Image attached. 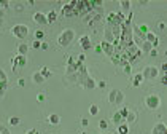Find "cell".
Returning <instances> with one entry per match:
<instances>
[{"label":"cell","mask_w":167,"mask_h":134,"mask_svg":"<svg viewBox=\"0 0 167 134\" xmlns=\"http://www.w3.org/2000/svg\"><path fill=\"white\" fill-rule=\"evenodd\" d=\"M161 72H164V75H167V64H165V62L161 66Z\"/></svg>","instance_id":"obj_47"},{"label":"cell","mask_w":167,"mask_h":134,"mask_svg":"<svg viewBox=\"0 0 167 134\" xmlns=\"http://www.w3.org/2000/svg\"><path fill=\"white\" fill-rule=\"evenodd\" d=\"M142 81H143L142 74H137V75H134V80H132V86H134V88H138V86L142 85Z\"/></svg>","instance_id":"obj_19"},{"label":"cell","mask_w":167,"mask_h":134,"mask_svg":"<svg viewBox=\"0 0 167 134\" xmlns=\"http://www.w3.org/2000/svg\"><path fill=\"white\" fill-rule=\"evenodd\" d=\"M161 83H162V85H167V75H164L162 78H161Z\"/></svg>","instance_id":"obj_51"},{"label":"cell","mask_w":167,"mask_h":134,"mask_svg":"<svg viewBox=\"0 0 167 134\" xmlns=\"http://www.w3.org/2000/svg\"><path fill=\"white\" fill-rule=\"evenodd\" d=\"M85 58H86L85 54H80V56H78V59H76V61H78V62H81V64H83V62H85Z\"/></svg>","instance_id":"obj_48"},{"label":"cell","mask_w":167,"mask_h":134,"mask_svg":"<svg viewBox=\"0 0 167 134\" xmlns=\"http://www.w3.org/2000/svg\"><path fill=\"white\" fill-rule=\"evenodd\" d=\"M24 85H26V80H24V78H19V80H18V86H21V88H23Z\"/></svg>","instance_id":"obj_46"},{"label":"cell","mask_w":167,"mask_h":134,"mask_svg":"<svg viewBox=\"0 0 167 134\" xmlns=\"http://www.w3.org/2000/svg\"><path fill=\"white\" fill-rule=\"evenodd\" d=\"M129 132V128H127V125H120L118 126V134H127Z\"/></svg>","instance_id":"obj_28"},{"label":"cell","mask_w":167,"mask_h":134,"mask_svg":"<svg viewBox=\"0 0 167 134\" xmlns=\"http://www.w3.org/2000/svg\"><path fill=\"white\" fill-rule=\"evenodd\" d=\"M27 64V59H26V56H15V58L11 59V69H13V72H18V69L19 67H26Z\"/></svg>","instance_id":"obj_8"},{"label":"cell","mask_w":167,"mask_h":134,"mask_svg":"<svg viewBox=\"0 0 167 134\" xmlns=\"http://www.w3.org/2000/svg\"><path fill=\"white\" fill-rule=\"evenodd\" d=\"M153 134H167V126L164 123H158L153 128Z\"/></svg>","instance_id":"obj_16"},{"label":"cell","mask_w":167,"mask_h":134,"mask_svg":"<svg viewBox=\"0 0 167 134\" xmlns=\"http://www.w3.org/2000/svg\"><path fill=\"white\" fill-rule=\"evenodd\" d=\"M148 54L151 56V58H155V56H158V51H156V48H153V50H151Z\"/></svg>","instance_id":"obj_45"},{"label":"cell","mask_w":167,"mask_h":134,"mask_svg":"<svg viewBox=\"0 0 167 134\" xmlns=\"http://www.w3.org/2000/svg\"><path fill=\"white\" fill-rule=\"evenodd\" d=\"M158 75H159V70H158V67H155V66H147V67L143 69V72H142L143 80H145V78H147V80H155Z\"/></svg>","instance_id":"obj_6"},{"label":"cell","mask_w":167,"mask_h":134,"mask_svg":"<svg viewBox=\"0 0 167 134\" xmlns=\"http://www.w3.org/2000/svg\"><path fill=\"white\" fill-rule=\"evenodd\" d=\"M80 43H81V48H83V51H88L89 48H91V38H89V35H83V37L80 38Z\"/></svg>","instance_id":"obj_13"},{"label":"cell","mask_w":167,"mask_h":134,"mask_svg":"<svg viewBox=\"0 0 167 134\" xmlns=\"http://www.w3.org/2000/svg\"><path fill=\"white\" fill-rule=\"evenodd\" d=\"M56 19H57V13H56L54 10H51V11L46 15V21H48V23H54Z\"/></svg>","instance_id":"obj_25"},{"label":"cell","mask_w":167,"mask_h":134,"mask_svg":"<svg viewBox=\"0 0 167 134\" xmlns=\"http://www.w3.org/2000/svg\"><path fill=\"white\" fill-rule=\"evenodd\" d=\"M118 112H120V115H121L123 118H126V115H127V112H129V109H127V107H123V109H120V110H118Z\"/></svg>","instance_id":"obj_37"},{"label":"cell","mask_w":167,"mask_h":134,"mask_svg":"<svg viewBox=\"0 0 167 134\" xmlns=\"http://www.w3.org/2000/svg\"><path fill=\"white\" fill-rule=\"evenodd\" d=\"M40 74L43 75V78H48V77H51V70L48 69V67H41V70H40Z\"/></svg>","instance_id":"obj_29"},{"label":"cell","mask_w":167,"mask_h":134,"mask_svg":"<svg viewBox=\"0 0 167 134\" xmlns=\"http://www.w3.org/2000/svg\"><path fill=\"white\" fill-rule=\"evenodd\" d=\"M111 58V62H113L115 66H123V61H121V53H113L110 56Z\"/></svg>","instance_id":"obj_17"},{"label":"cell","mask_w":167,"mask_h":134,"mask_svg":"<svg viewBox=\"0 0 167 134\" xmlns=\"http://www.w3.org/2000/svg\"><path fill=\"white\" fill-rule=\"evenodd\" d=\"M8 123H10L11 126H18V125L21 123V120H19L18 117H10V118H8Z\"/></svg>","instance_id":"obj_30"},{"label":"cell","mask_w":167,"mask_h":134,"mask_svg":"<svg viewBox=\"0 0 167 134\" xmlns=\"http://www.w3.org/2000/svg\"><path fill=\"white\" fill-rule=\"evenodd\" d=\"M102 134H110V132H102Z\"/></svg>","instance_id":"obj_55"},{"label":"cell","mask_w":167,"mask_h":134,"mask_svg":"<svg viewBox=\"0 0 167 134\" xmlns=\"http://www.w3.org/2000/svg\"><path fill=\"white\" fill-rule=\"evenodd\" d=\"M40 46H41V42H38V40H35V42L32 43V48H35V50H38Z\"/></svg>","instance_id":"obj_41"},{"label":"cell","mask_w":167,"mask_h":134,"mask_svg":"<svg viewBox=\"0 0 167 134\" xmlns=\"http://www.w3.org/2000/svg\"><path fill=\"white\" fill-rule=\"evenodd\" d=\"M130 64H129V62H126V64H123V72L124 74H126V75H130Z\"/></svg>","instance_id":"obj_34"},{"label":"cell","mask_w":167,"mask_h":134,"mask_svg":"<svg viewBox=\"0 0 167 134\" xmlns=\"http://www.w3.org/2000/svg\"><path fill=\"white\" fill-rule=\"evenodd\" d=\"M158 29H159V31H165V23H164V21L158 23Z\"/></svg>","instance_id":"obj_40"},{"label":"cell","mask_w":167,"mask_h":134,"mask_svg":"<svg viewBox=\"0 0 167 134\" xmlns=\"http://www.w3.org/2000/svg\"><path fill=\"white\" fill-rule=\"evenodd\" d=\"M26 134H40V132H38L37 129H29V131H27Z\"/></svg>","instance_id":"obj_49"},{"label":"cell","mask_w":167,"mask_h":134,"mask_svg":"<svg viewBox=\"0 0 167 134\" xmlns=\"http://www.w3.org/2000/svg\"><path fill=\"white\" fill-rule=\"evenodd\" d=\"M45 97H46V96H45L43 93H40V94H37V101L41 102V101H45Z\"/></svg>","instance_id":"obj_43"},{"label":"cell","mask_w":167,"mask_h":134,"mask_svg":"<svg viewBox=\"0 0 167 134\" xmlns=\"http://www.w3.org/2000/svg\"><path fill=\"white\" fill-rule=\"evenodd\" d=\"M2 18H3V10L0 8V19H2Z\"/></svg>","instance_id":"obj_53"},{"label":"cell","mask_w":167,"mask_h":134,"mask_svg":"<svg viewBox=\"0 0 167 134\" xmlns=\"http://www.w3.org/2000/svg\"><path fill=\"white\" fill-rule=\"evenodd\" d=\"M27 51H29V45H27V43H19L18 45V53L21 56H26Z\"/></svg>","instance_id":"obj_20"},{"label":"cell","mask_w":167,"mask_h":134,"mask_svg":"<svg viewBox=\"0 0 167 134\" xmlns=\"http://www.w3.org/2000/svg\"><path fill=\"white\" fill-rule=\"evenodd\" d=\"M0 134H10V131L6 129L5 126H2V125H0Z\"/></svg>","instance_id":"obj_42"},{"label":"cell","mask_w":167,"mask_h":134,"mask_svg":"<svg viewBox=\"0 0 167 134\" xmlns=\"http://www.w3.org/2000/svg\"><path fill=\"white\" fill-rule=\"evenodd\" d=\"M8 2H0V8H2V10H5V8H8Z\"/></svg>","instance_id":"obj_44"},{"label":"cell","mask_w":167,"mask_h":134,"mask_svg":"<svg viewBox=\"0 0 167 134\" xmlns=\"http://www.w3.org/2000/svg\"><path fill=\"white\" fill-rule=\"evenodd\" d=\"M113 35H111V32H110V27H107L105 29V42H108V43H113Z\"/></svg>","instance_id":"obj_27"},{"label":"cell","mask_w":167,"mask_h":134,"mask_svg":"<svg viewBox=\"0 0 167 134\" xmlns=\"http://www.w3.org/2000/svg\"><path fill=\"white\" fill-rule=\"evenodd\" d=\"M120 5H121L123 11H126V10H129V8H130V2H129V0H121Z\"/></svg>","instance_id":"obj_31"},{"label":"cell","mask_w":167,"mask_h":134,"mask_svg":"<svg viewBox=\"0 0 167 134\" xmlns=\"http://www.w3.org/2000/svg\"><path fill=\"white\" fill-rule=\"evenodd\" d=\"M6 86H8V77H6V74H5L3 69H0V99L5 96Z\"/></svg>","instance_id":"obj_9"},{"label":"cell","mask_w":167,"mask_h":134,"mask_svg":"<svg viewBox=\"0 0 167 134\" xmlns=\"http://www.w3.org/2000/svg\"><path fill=\"white\" fill-rule=\"evenodd\" d=\"M124 15L123 13H110V15L107 16V24H108V27L110 26H121L123 23H124Z\"/></svg>","instance_id":"obj_5"},{"label":"cell","mask_w":167,"mask_h":134,"mask_svg":"<svg viewBox=\"0 0 167 134\" xmlns=\"http://www.w3.org/2000/svg\"><path fill=\"white\" fill-rule=\"evenodd\" d=\"M73 38H75V32H73L72 29H65V31L57 37V43H59L61 46H68V45L73 42Z\"/></svg>","instance_id":"obj_1"},{"label":"cell","mask_w":167,"mask_h":134,"mask_svg":"<svg viewBox=\"0 0 167 134\" xmlns=\"http://www.w3.org/2000/svg\"><path fill=\"white\" fill-rule=\"evenodd\" d=\"M15 10L16 11H23L24 10V5L23 3H15Z\"/></svg>","instance_id":"obj_39"},{"label":"cell","mask_w":167,"mask_h":134,"mask_svg":"<svg viewBox=\"0 0 167 134\" xmlns=\"http://www.w3.org/2000/svg\"><path fill=\"white\" fill-rule=\"evenodd\" d=\"M3 27V19H0V29Z\"/></svg>","instance_id":"obj_54"},{"label":"cell","mask_w":167,"mask_h":134,"mask_svg":"<svg viewBox=\"0 0 167 134\" xmlns=\"http://www.w3.org/2000/svg\"><path fill=\"white\" fill-rule=\"evenodd\" d=\"M123 120H124V118L120 115V112H115L113 117H111V121L116 123V125H121V123H123Z\"/></svg>","instance_id":"obj_24"},{"label":"cell","mask_w":167,"mask_h":134,"mask_svg":"<svg viewBox=\"0 0 167 134\" xmlns=\"http://www.w3.org/2000/svg\"><path fill=\"white\" fill-rule=\"evenodd\" d=\"M138 48H140V51H142V53H150V51L153 50L151 43H150V42H147V40H145V42H142V45L138 46Z\"/></svg>","instance_id":"obj_18"},{"label":"cell","mask_w":167,"mask_h":134,"mask_svg":"<svg viewBox=\"0 0 167 134\" xmlns=\"http://www.w3.org/2000/svg\"><path fill=\"white\" fill-rule=\"evenodd\" d=\"M89 114H91V115H97V114H99V107H97L96 104L89 105Z\"/></svg>","instance_id":"obj_32"},{"label":"cell","mask_w":167,"mask_h":134,"mask_svg":"<svg viewBox=\"0 0 167 134\" xmlns=\"http://www.w3.org/2000/svg\"><path fill=\"white\" fill-rule=\"evenodd\" d=\"M102 13L103 11H91V13H88L86 18H85V24L89 26V27H94L96 24H99L102 21Z\"/></svg>","instance_id":"obj_4"},{"label":"cell","mask_w":167,"mask_h":134,"mask_svg":"<svg viewBox=\"0 0 167 134\" xmlns=\"http://www.w3.org/2000/svg\"><path fill=\"white\" fill-rule=\"evenodd\" d=\"M40 48H41V50H48V43H41Z\"/></svg>","instance_id":"obj_52"},{"label":"cell","mask_w":167,"mask_h":134,"mask_svg":"<svg viewBox=\"0 0 167 134\" xmlns=\"http://www.w3.org/2000/svg\"><path fill=\"white\" fill-rule=\"evenodd\" d=\"M33 35H35V38L40 42L41 38H43V35H45V32L43 31H35V34H33Z\"/></svg>","instance_id":"obj_36"},{"label":"cell","mask_w":167,"mask_h":134,"mask_svg":"<svg viewBox=\"0 0 167 134\" xmlns=\"http://www.w3.org/2000/svg\"><path fill=\"white\" fill-rule=\"evenodd\" d=\"M105 86H107V81H105V80H102V81H97V83H96V88H100V89H103Z\"/></svg>","instance_id":"obj_38"},{"label":"cell","mask_w":167,"mask_h":134,"mask_svg":"<svg viewBox=\"0 0 167 134\" xmlns=\"http://www.w3.org/2000/svg\"><path fill=\"white\" fill-rule=\"evenodd\" d=\"M145 40H147V42H150L153 48H156V46L159 45V38L156 37L155 34H151V32H147V35H145Z\"/></svg>","instance_id":"obj_14"},{"label":"cell","mask_w":167,"mask_h":134,"mask_svg":"<svg viewBox=\"0 0 167 134\" xmlns=\"http://www.w3.org/2000/svg\"><path fill=\"white\" fill-rule=\"evenodd\" d=\"M145 104H147V107L151 109V110H156L159 107V104H161V99H159L158 94H150L145 97Z\"/></svg>","instance_id":"obj_7"},{"label":"cell","mask_w":167,"mask_h":134,"mask_svg":"<svg viewBox=\"0 0 167 134\" xmlns=\"http://www.w3.org/2000/svg\"><path fill=\"white\" fill-rule=\"evenodd\" d=\"M124 101V94L121 93L120 89H118V94H116V101H115V104H121Z\"/></svg>","instance_id":"obj_33"},{"label":"cell","mask_w":167,"mask_h":134,"mask_svg":"<svg viewBox=\"0 0 167 134\" xmlns=\"http://www.w3.org/2000/svg\"><path fill=\"white\" fill-rule=\"evenodd\" d=\"M73 8H75V16H81V15H86V13H91L88 0H76V2H73Z\"/></svg>","instance_id":"obj_2"},{"label":"cell","mask_w":167,"mask_h":134,"mask_svg":"<svg viewBox=\"0 0 167 134\" xmlns=\"http://www.w3.org/2000/svg\"><path fill=\"white\" fill-rule=\"evenodd\" d=\"M96 83H97V81L92 78V77L86 75L85 78L81 80V83H80V85H81V86L85 88V89H94V88H96Z\"/></svg>","instance_id":"obj_10"},{"label":"cell","mask_w":167,"mask_h":134,"mask_svg":"<svg viewBox=\"0 0 167 134\" xmlns=\"http://www.w3.org/2000/svg\"><path fill=\"white\" fill-rule=\"evenodd\" d=\"M116 94H118V89H110V93H108V102L110 104H115V101H116Z\"/></svg>","instance_id":"obj_22"},{"label":"cell","mask_w":167,"mask_h":134,"mask_svg":"<svg viewBox=\"0 0 167 134\" xmlns=\"http://www.w3.org/2000/svg\"><path fill=\"white\" fill-rule=\"evenodd\" d=\"M126 120H127V123H132V121H135L137 120V114L135 112H127V115H126Z\"/></svg>","instance_id":"obj_26"},{"label":"cell","mask_w":167,"mask_h":134,"mask_svg":"<svg viewBox=\"0 0 167 134\" xmlns=\"http://www.w3.org/2000/svg\"><path fill=\"white\" fill-rule=\"evenodd\" d=\"M99 128H100L102 131H105V129L108 128V123L105 121V120H100V121H99Z\"/></svg>","instance_id":"obj_35"},{"label":"cell","mask_w":167,"mask_h":134,"mask_svg":"<svg viewBox=\"0 0 167 134\" xmlns=\"http://www.w3.org/2000/svg\"><path fill=\"white\" fill-rule=\"evenodd\" d=\"M32 21L33 23H37V24H46L48 21H46V15H43V13H35V15L32 16Z\"/></svg>","instance_id":"obj_15"},{"label":"cell","mask_w":167,"mask_h":134,"mask_svg":"<svg viewBox=\"0 0 167 134\" xmlns=\"http://www.w3.org/2000/svg\"><path fill=\"white\" fill-rule=\"evenodd\" d=\"M48 121H50L51 125H59L61 123V117L57 114H51L50 117H48Z\"/></svg>","instance_id":"obj_21"},{"label":"cell","mask_w":167,"mask_h":134,"mask_svg":"<svg viewBox=\"0 0 167 134\" xmlns=\"http://www.w3.org/2000/svg\"><path fill=\"white\" fill-rule=\"evenodd\" d=\"M32 80H33V83H38V85L45 81V78H43V75H41L40 72H35V74H33V75H32Z\"/></svg>","instance_id":"obj_23"},{"label":"cell","mask_w":167,"mask_h":134,"mask_svg":"<svg viewBox=\"0 0 167 134\" xmlns=\"http://www.w3.org/2000/svg\"><path fill=\"white\" fill-rule=\"evenodd\" d=\"M11 35L19 38V40H24L27 35H29V27L24 26V24H16V26L11 27Z\"/></svg>","instance_id":"obj_3"},{"label":"cell","mask_w":167,"mask_h":134,"mask_svg":"<svg viewBox=\"0 0 167 134\" xmlns=\"http://www.w3.org/2000/svg\"><path fill=\"white\" fill-rule=\"evenodd\" d=\"M99 46H100V50H102L103 53H105L107 56H111V54L115 53V48H113V45H111V43H108V42H105V40H102Z\"/></svg>","instance_id":"obj_12"},{"label":"cell","mask_w":167,"mask_h":134,"mask_svg":"<svg viewBox=\"0 0 167 134\" xmlns=\"http://www.w3.org/2000/svg\"><path fill=\"white\" fill-rule=\"evenodd\" d=\"M62 15L70 18V16H75V8H73V2H68V3H64L62 5Z\"/></svg>","instance_id":"obj_11"},{"label":"cell","mask_w":167,"mask_h":134,"mask_svg":"<svg viewBox=\"0 0 167 134\" xmlns=\"http://www.w3.org/2000/svg\"><path fill=\"white\" fill-rule=\"evenodd\" d=\"M81 125H83V126H88V125H89V121H88L86 118H81Z\"/></svg>","instance_id":"obj_50"}]
</instances>
